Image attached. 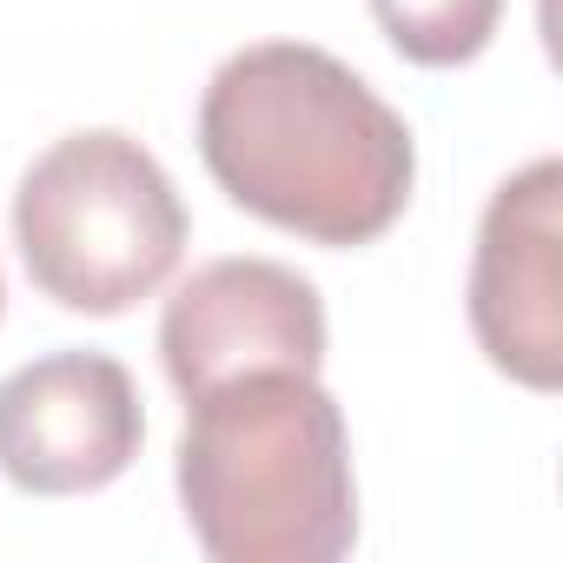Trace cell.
I'll use <instances>...</instances> for the list:
<instances>
[{
	"label": "cell",
	"instance_id": "obj_1",
	"mask_svg": "<svg viewBox=\"0 0 563 563\" xmlns=\"http://www.w3.org/2000/svg\"><path fill=\"white\" fill-rule=\"evenodd\" d=\"M199 159L232 206L312 245L385 239L418 179L405 113L306 41L239 47L206 80Z\"/></svg>",
	"mask_w": 563,
	"mask_h": 563
},
{
	"label": "cell",
	"instance_id": "obj_2",
	"mask_svg": "<svg viewBox=\"0 0 563 563\" xmlns=\"http://www.w3.org/2000/svg\"><path fill=\"white\" fill-rule=\"evenodd\" d=\"M179 510L212 563H332L358 543L339 398L319 372H245L186 398Z\"/></svg>",
	"mask_w": 563,
	"mask_h": 563
},
{
	"label": "cell",
	"instance_id": "obj_3",
	"mask_svg": "<svg viewBox=\"0 0 563 563\" xmlns=\"http://www.w3.org/2000/svg\"><path fill=\"white\" fill-rule=\"evenodd\" d=\"M14 245L54 306L113 319L173 278L186 252V206L140 140L93 126L54 140L27 166L14 192Z\"/></svg>",
	"mask_w": 563,
	"mask_h": 563
},
{
	"label": "cell",
	"instance_id": "obj_4",
	"mask_svg": "<svg viewBox=\"0 0 563 563\" xmlns=\"http://www.w3.org/2000/svg\"><path fill=\"white\" fill-rule=\"evenodd\" d=\"M471 332L484 358L523 391L563 385V166L510 173L471 252Z\"/></svg>",
	"mask_w": 563,
	"mask_h": 563
},
{
	"label": "cell",
	"instance_id": "obj_5",
	"mask_svg": "<svg viewBox=\"0 0 563 563\" xmlns=\"http://www.w3.org/2000/svg\"><path fill=\"white\" fill-rule=\"evenodd\" d=\"M159 358L179 398L245 372H319L325 306L306 272L278 258H212L166 299Z\"/></svg>",
	"mask_w": 563,
	"mask_h": 563
},
{
	"label": "cell",
	"instance_id": "obj_6",
	"mask_svg": "<svg viewBox=\"0 0 563 563\" xmlns=\"http://www.w3.org/2000/svg\"><path fill=\"white\" fill-rule=\"evenodd\" d=\"M146 438L133 372L107 352H47L0 378V471L27 497L107 490Z\"/></svg>",
	"mask_w": 563,
	"mask_h": 563
},
{
	"label": "cell",
	"instance_id": "obj_7",
	"mask_svg": "<svg viewBox=\"0 0 563 563\" xmlns=\"http://www.w3.org/2000/svg\"><path fill=\"white\" fill-rule=\"evenodd\" d=\"M372 14L411 67H464L490 47L504 0H372Z\"/></svg>",
	"mask_w": 563,
	"mask_h": 563
},
{
	"label": "cell",
	"instance_id": "obj_8",
	"mask_svg": "<svg viewBox=\"0 0 563 563\" xmlns=\"http://www.w3.org/2000/svg\"><path fill=\"white\" fill-rule=\"evenodd\" d=\"M0 299H8V292H0Z\"/></svg>",
	"mask_w": 563,
	"mask_h": 563
}]
</instances>
